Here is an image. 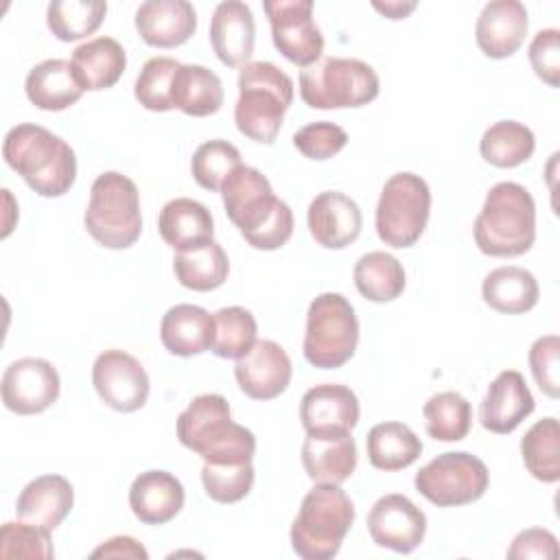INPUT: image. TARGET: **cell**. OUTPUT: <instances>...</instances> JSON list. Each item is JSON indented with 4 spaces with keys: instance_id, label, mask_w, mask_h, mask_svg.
<instances>
[{
    "instance_id": "1",
    "label": "cell",
    "mask_w": 560,
    "mask_h": 560,
    "mask_svg": "<svg viewBox=\"0 0 560 560\" xmlns=\"http://www.w3.org/2000/svg\"><path fill=\"white\" fill-rule=\"evenodd\" d=\"M228 219L243 238L262 252L282 247L293 234L291 208L273 195L269 179L252 166L241 164L221 184Z\"/></svg>"
},
{
    "instance_id": "2",
    "label": "cell",
    "mask_w": 560,
    "mask_h": 560,
    "mask_svg": "<svg viewBox=\"0 0 560 560\" xmlns=\"http://www.w3.org/2000/svg\"><path fill=\"white\" fill-rule=\"evenodd\" d=\"M2 158L42 197H61L77 179L72 147L35 122H22L7 131Z\"/></svg>"
},
{
    "instance_id": "3",
    "label": "cell",
    "mask_w": 560,
    "mask_h": 560,
    "mask_svg": "<svg viewBox=\"0 0 560 560\" xmlns=\"http://www.w3.org/2000/svg\"><path fill=\"white\" fill-rule=\"evenodd\" d=\"M177 438L210 464H245L254 459L256 438L232 420L221 394H201L177 416Z\"/></svg>"
},
{
    "instance_id": "4",
    "label": "cell",
    "mask_w": 560,
    "mask_h": 560,
    "mask_svg": "<svg viewBox=\"0 0 560 560\" xmlns=\"http://www.w3.org/2000/svg\"><path fill=\"white\" fill-rule=\"evenodd\" d=\"M475 243L486 256L512 258L532 249L536 241V203L516 182L494 184L472 225Z\"/></svg>"
},
{
    "instance_id": "5",
    "label": "cell",
    "mask_w": 560,
    "mask_h": 560,
    "mask_svg": "<svg viewBox=\"0 0 560 560\" xmlns=\"http://www.w3.org/2000/svg\"><path fill=\"white\" fill-rule=\"evenodd\" d=\"M291 103L293 81L276 63L249 61L241 68L234 122L245 138L273 144Z\"/></svg>"
},
{
    "instance_id": "6",
    "label": "cell",
    "mask_w": 560,
    "mask_h": 560,
    "mask_svg": "<svg viewBox=\"0 0 560 560\" xmlns=\"http://www.w3.org/2000/svg\"><path fill=\"white\" fill-rule=\"evenodd\" d=\"M354 523L350 497L335 483H315L291 525V547L304 560H330Z\"/></svg>"
},
{
    "instance_id": "7",
    "label": "cell",
    "mask_w": 560,
    "mask_h": 560,
    "mask_svg": "<svg viewBox=\"0 0 560 560\" xmlns=\"http://www.w3.org/2000/svg\"><path fill=\"white\" fill-rule=\"evenodd\" d=\"M83 223L98 245L107 249L131 247L142 232L136 182L118 171L101 173L90 188Z\"/></svg>"
},
{
    "instance_id": "8",
    "label": "cell",
    "mask_w": 560,
    "mask_h": 560,
    "mask_svg": "<svg viewBox=\"0 0 560 560\" xmlns=\"http://www.w3.org/2000/svg\"><path fill=\"white\" fill-rule=\"evenodd\" d=\"M374 68L352 57H324L300 72V96L313 109L361 107L378 96Z\"/></svg>"
},
{
    "instance_id": "9",
    "label": "cell",
    "mask_w": 560,
    "mask_h": 560,
    "mask_svg": "<svg viewBox=\"0 0 560 560\" xmlns=\"http://www.w3.org/2000/svg\"><path fill=\"white\" fill-rule=\"evenodd\" d=\"M359 343V319L341 293L317 295L306 313L302 352L313 368L335 370L348 363Z\"/></svg>"
},
{
    "instance_id": "10",
    "label": "cell",
    "mask_w": 560,
    "mask_h": 560,
    "mask_svg": "<svg viewBox=\"0 0 560 560\" xmlns=\"http://www.w3.org/2000/svg\"><path fill=\"white\" fill-rule=\"evenodd\" d=\"M429 212V184L416 173H396L385 182L376 203V234L389 247H411L422 236Z\"/></svg>"
},
{
    "instance_id": "11",
    "label": "cell",
    "mask_w": 560,
    "mask_h": 560,
    "mask_svg": "<svg viewBox=\"0 0 560 560\" xmlns=\"http://www.w3.org/2000/svg\"><path fill=\"white\" fill-rule=\"evenodd\" d=\"M416 490L438 508L468 505L481 499L490 483L486 464L466 451H448L433 457L416 472Z\"/></svg>"
},
{
    "instance_id": "12",
    "label": "cell",
    "mask_w": 560,
    "mask_h": 560,
    "mask_svg": "<svg viewBox=\"0 0 560 560\" xmlns=\"http://www.w3.org/2000/svg\"><path fill=\"white\" fill-rule=\"evenodd\" d=\"M262 9L271 24L273 46L282 57L300 68L319 61L324 35L313 20L311 0H267Z\"/></svg>"
},
{
    "instance_id": "13",
    "label": "cell",
    "mask_w": 560,
    "mask_h": 560,
    "mask_svg": "<svg viewBox=\"0 0 560 560\" xmlns=\"http://www.w3.org/2000/svg\"><path fill=\"white\" fill-rule=\"evenodd\" d=\"M92 385L98 398L120 413L142 409L151 387L142 363L118 348H109L96 357L92 365Z\"/></svg>"
},
{
    "instance_id": "14",
    "label": "cell",
    "mask_w": 560,
    "mask_h": 560,
    "mask_svg": "<svg viewBox=\"0 0 560 560\" xmlns=\"http://www.w3.org/2000/svg\"><path fill=\"white\" fill-rule=\"evenodd\" d=\"M61 381L55 365L39 357L13 361L2 374V402L18 416H35L59 398Z\"/></svg>"
},
{
    "instance_id": "15",
    "label": "cell",
    "mask_w": 560,
    "mask_h": 560,
    "mask_svg": "<svg viewBox=\"0 0 560 560\" xmlns=\"http://www.w3.org/2000/svg\"><path fill=\"white\" fill-rule=\"evenodd\" d=\"M368 532L378 547L411 553L424 540L427 516L405 494H385L368 514Z\"/></svg>"
},
{
    "instance_id": "16",
    "label": "cell",
    "mask_w": 560,
    "mask_h": 560,
    "mask_svg": "<svg viewBox=\"0 0 560 560\" xmlns=\"http://www.w3.org/2000/svg\"><path fill=\"white\" fill-rule=\"evenodd\" d=\"M291 359L284 348L271 339H260L252 350L236 359L234 376L241 392L254 400L278 398L291 383Z\"/></svg>"
},
{
    "instance_id": "17",
    "label": "cell",
    "mask_w": 560,
    "mask_h": 560,
    "mask_svg": "<svg viewBox=\"0 0 560 560\" xmlns=\"http://www.w3.org/2000/svg\"><path fill=\"white\" fill-rule=\"evenodd\" d=\"M529 28L527 9L518 0H492L483 4L477 24L475 39L479 50L490 59L512 57L525 42Z\"/></svg>"
},
{
    "instance_id": "18",
    "label": "cell",
    "mask_w": 560,
    "mask_h": 560,
    "mask_svg": "<svg viewBox=\"0 0 560 560\" xmlns=\"http://www.w3.org/2000/svg\"><path fill=\"white\" fill-rule=\"evenodd\" d=\"M306 221L315 243L326 249H343L352 245L363 228L361 208L339 190L319 192L308 203Z\"/></svg>"
},
{
    "instance_id": "19",
    "label": "cell",
    "mask_w": 560,
    "mask_h": 560,
    "mask_svg": "<svg viewBox=\"0 0 560 560\" xmlns=\"http://www.w3.org/2000/svg\"><path fill=\"white\" fill-rule=\"evenodd\" d=\"M302 466L313 483L341 486L357 468V444L350 431L306 433Z\"/></svg>"
},
{
    "instance_id": "20",
    "label": "cell",
    "mask_w": 560,
    "mask_h": 560,
    "mask_svg": "<svg viewBox=\"0 0 560 560\" xmlns=\"http://www.w3.org/2000/svg\"><path fill=\"white\" fill-rule=\"evenodd\" d=\"M534 411V396L516 370H503L490 385L479 407V420L486 431L512 433Z\"/></svg>"
},
{
    "instance_id": "21",
    "label": "cell",
    "mask_w": 560,
    "mask_h": 560,
    "mask_svg": "<svg viewBox=\"0 0 560 560\" xmlns=\"http://www.w3.org/2000/svg\"><path fill=\"white\" fill-rule=\"evenodd\" d=\"M256 24L252 9L241 0L219 2L210 20V44L228 68H243L254 55Z\"/></svg>"
},
{
    "instance_id": "22",
    "label": "cell",
    "mask_w": 560,
    "mask_h": 560,
    "mask_svg": "<svg viewBox=\"0 0 560 560\" xmlns=\"http://www.w3.org/2000/svg\"><path fill=\"white\" fill-rule=\"evenodd\" d=\"M136 31L144 44L175 48L197 31V11L186 0H147L136 11Z\"/></svg>"
},
{
    "instance_id": "23",
    "label": "cell",
    "mask_w": 560,
    "mask_h": 560,
    "mask_svg": "<svg viewBox=\"0 0 560 560\" xmlns=\"http://www.w3.org/2000/svg\"><path fill=\"white\" fill-rule=\"evenodd\" d=\"M300 420L306 433L352 431L359 422L357 394L339 383H322L300 400Z\"/></svg>"
},
{
    "instance_id": "24",
    "label": "cell",
    "mask_w": 560,
    "mask_h": 560,
    "mask_svg": "<svg viewBox=\"0 0 560 560\" xmlns=\"http://www.w3.org/2000/svg\"><path fill=\"white\" fill-rule=\"evenodd\" d=\"M184 486L166 470H144L129 488V508L144 525H164L184 508Z\"/></svg>"
},
{
    "instance_id": "25",
    "label": "cell",
    "mask_w": 560,
    "mask_h": 560,
    "mask_svg": "<svg viewBox=\"0 0 560 560\" xmlns=\"http://www.w3.org/2000/svg\"><path fill=\"white\" fill-rule=\"evenodd\" d=\"M74 490L61 475H42L24 486L15 503V516L20 521L39 525L48 532L57 529L72 512Z\"/></svg>"
},
{
    "instance_id": "26",
    "label": "cell",
    "mask_w": 560,
    "mask_h": 560,
    "mask_svg": "<svg viewBox=\"0 0 560 560\" xmlns=\"http://www.w3.org/2000/svg\"><path fill=\"white\" fill-rule=\"evenodd\" d=\"M162 346L175 357H192L212 350L214 317L197 304H175L160 322Z\"/></svg>"
},
{
    "instance_id": "27",
    "label": "cell",
    "mask_w": 560,
    "mask_h": 560,
    "mask_svg": "<svg viewBox=\"0 0 560 560\" xmlns=\"http://www.w3.org/2000/svg\"><path fill=\"white\" fill-rule=\"evenodd\" d=\"M158 230L166 245H171L175 252H184L212 241L214 223L203 203L190 197H175L162 206Z\"/></svg>"
},
{
    "instance_id": "28",
    "label": "cell",
    "mask_w": 560,
    "mask_h": 560,
    "mask_svg": "<svg viewBox=\"0 0 560 560\" xmlns=\"http://www.w3.org/2000/svg\"><path fill=\"white\" fill-rule=\"evenodd\" d=\"M26 98L44 112H61L74 105L85 92L66 59H46L33 66L24 81Z\"/></svg>"
},
{
    "instance_id": "29",
    "label": "cell",
    "mask_w": 560,
    "mask_h": 560,
    "mask_svg": "<svg viewBox=\"0 0 560 560\" xmlns=\"http://www.w3.org/2000/svg\"><path fill=\"white\" fill-rule=\"evenodd\" d=\"M72 70L83 90H107L127 68V52L114 37H94L72 52Z\"/></svg>"
},
{
    "instance_id": "30",
    "label": "cell",
    "mask_w": 560,
    "mask_h": 560,
    "mask_svg": "<svg viewBox=\"0 0 560 560\" xmlns=\"http://www.w3.org/2000/svg\"><path fill=\"white\" fill-rule=\"evenodd\" d=\"M481 295L492 311L505 315H521L538 304L540 289L532 271L508 265L492 269L483 278Z\"/></svg>"
},
{
    "instance_id": "31",
    "label": "cell",
    "mask_w": 560,
    "mask_h": 560,
    "mask_svg": "<svg viewBox=\"0 0 560 560\" xmlns=\"http://www.w3.org/2000/svg\"><path fill=\"white\" fill-rule=\"evenodd\" d=\"M223 105V83L206 66L182 63L173 81V107L186 116H210Z\"/></svg>"
},
{
    "instance_id": "32",
    "label": "cell",
    "mask_w": 560,
    "mask_h": 560,
    "mask_svg": "<svg viewBox=\"0 0 560 560\" xmlns=\"http://www.w3.org/2000/svg\"><path fill=\"white\" fill-rule=\"evenodd\" d=\"M365 448L374 468L394 472L411 466L420 457L422 442L402 422H378L368 431Z\"/></svg>"
},
{
    "instance_id": "33",
    "label": "cell",
    "mask_w": 560,
    "mask_h": 560,
    "mask_svg": "<svg viewBox=\"0 0 560 560\" xmlns=\"http://www.w3.org/2000/svg\"><path fill=\"white\" fill-rule=\"evenodd\" d=\"M173 271L182 287L190 291H214L230 273V260L223 247L212 238L192 249L177 252L173 258Z\"/></svg>"
},
{
    "instance_id": "34",
    "label": "cell",
    "mask_w": 560,
    "mask_h": 560,
    "mask_svg": "<svg viewBox=\"0 0 560 560\" xmlns=\"http://www.w3.org/2000/svg\"><path fill=\"white\" fill-rule=\"evenodd\" d=\"M354 287L370 302H392L405 291V269L400 260L387 252H368L354 265Z\"/></svg>"
},
{
    "instance_id": "35",
    "label": "cell",
    "mask_w": 560,
    "mask_h": 560,
    "mask_svg": "<svg viewBox=\"0 0 560 560\" xmlns=\"http://www.w3.org/2000/svg\"><path fill=\"white\" fill-rule=\"evenodd\" d=\"M536 149L532 129L516 120H499L490 125L479 142L481 158L497 168H514L525 164Z\"/></svg>"
},
{
    "instance_id": "36",
    "label": "cell",
    "mask_w": 560,
    "mask_h": 560,
    "mask_svg": "<svg viewBox=\"0 0 560 560\" xmlns=\"http://www.w3.org/2000/svg\"><path fill=\"white\" fill-rule=\"evenodd\" d=\"M521 455L527 472L542 481L560 479V427L556 418H542L521 440Z\"/></svg>"
},
{
    "instance_id": "37",
    "label": "cell",
    "mask_w": 560,
    "mask_h": 560,
    "mask_svg": "<svg viewBox=\"0 0 560 560\" xmlns=\"http://www.w3.org/2000/svg\"><path fill=\"white\" fill-rule=\"evenodd\" d=\"M107 13L101 0H55L46 9V24L61 42H77L92 35Z\"/></svg>"
},
{
    "instance_id": "38",
    "label": "cell",
    "mask_w": 560,
    "mask_h": 560,
    "mask_svg": "<svg viewBox=\"0 0 560 560\" xmlns=\"http://www.w3.org/2000/svg\"><path fill=\"white\" fill-rule=\"evenodd\" d=\"M427 433L438 442H459L468 435L472 422L470 402L457 392H440L422 407Z\"/></svg>"
},
{
    "instance_id": "39",
    "label": "cell",
    "mask_w": 560,
    "mask_h": 560,
    "mask_svg": "<svg viewBox=\"0 0 560 560\" xmlns=\"http://www.w3.org/2000/svg\"><path fill=\"white\" fill-rule=\"evenodd\" d=\"M212 352L221 359H241L256 343V319L243 306H225L214 315Z\"/></svg>"
},
{
    "instance_id": "40",
    "label": "cell",
    "mask_w": 560,
    "mask_h": 560,
    "mask_svg": "<svg viewBox=\"0 0 560 560\" xmlns=\"http://www.w3.org/2000/svg\"><path fill=\"white\" fill-rule=\"evenodd\" d=\"M179 61L173 57H151L144 61L133 94L136 101L149 112H168L173 107V81L179 70Z\"/></svg>"
},
{
    "instance_id": "41",
    "label": "cell",
    "mask_w": 560,
    "mask_h": 560,
    "mask_svg": "<svg viewBox=\"0 0 560 560\" xmlns=\"http://www.w3.org/2000/svg\"><path fill=\"white\" fill-rule=\"evenodd\" d=\"M241 164L243 162L238 149L232 142L217 138L197 147L190 160V171L201 188L217 192L221 190V184L228 179V175Z\"/></svg>"
},
{
    "instance_id": "42",
    "label": "cell",
    "mask_w": 560,
    "mask_h": 560,
    "mask_svg": "<svg viewBox=\"0 0 560 560\" xmlns=\"http://www.w3.org/2000/svg\"><path fill=\"white\" fill-rule=\"evenodd\" d=\"M206 494L217 503H236L245 499L254 486V466L247 464H208L201 468Z\"/></svg>"
},
{
    "instance_id": "43",
    "label": "cell",
    "mask_w": 560,
    "mask_h": 560,
    "mask_svg": "<svg viewBox=\"0 0 560 560\" xmlns=\"http://www.w3.org/2000/svg\"><path fill=\"white\" fill-rule=\"evenodd\" d=\"M0 556L2 558H31V560H50L55 556L50 532L26 523L9 521L0 529Z\"/></svg>"
},
{
    "instance_id": "44",
    "label": "cell",
    "mask_w": 560,
    "mask_h": 560,
    "mask_svg": "<svg viewBox=\"0 0 560 560\" xmlns=\"http://www.w3.org/2000/svg\"><path fill=\"white\" fill-rule=\"evenodd\" d=\"M348 142V133L328 120L308 122L293 133L295 149L308 160H328L337 155Z\"/></svg>"
},
{
    "instance_id": "45",
    "label": "cell",
    "mask_w": 560,
    "mask_h": 560,
    "mask_svg": "<svg viewBox=\"0 0 560 560\" xmlns=\"http://www.w3.org/2000/svg\"><path fill=\"white\" fill-rule=\"evenodd\" d=\"M560 339L558 335L538 337L529 348V370L542 394L560 396Z\"/></svg>"
},
{
    "instance_id": "46",
    "label": "cell",
    "mask_w": 560,
    "mask_h": 560,
    "mask_svg": "<svg viewBox=\"0 0 560 560\" xmlns=\"http://www.w3.org/2000/svg\"><path fill=\"white\" fill-rule=\"evenodd\" d=\"M529 63L540 81L549 88L560 85V31L545 28L538 31L529 44Z\"/></svg>"
},
{
    "instance_id": "47",
    "label": "cell",
    "mask_w": 560,
    "mask_h": 560,
    "mask_svg": "<svg viewBox=\"0 0 560 560\" xmlns=\"http://www.w3.org/2000/svg\"><path fill=\"white\" fill-rule=\"evenodd\" d=\"M558 556V538L542 527H529L514 536L508 558L510 560H527V558H556Z\"/></svg>"
},
{
    "instance_id": "48",
    "label": "cell",
    "mask_w": 560,
    "mask_h": 560,
    "mask_svg": "<svg viewBox=\"0 0 560 560\" xmlns=\"http://www.w3.org/2000/svg\"><path fill=\"white\" fill-rule=\"evenodd\" d=\"M92 558H136L147 560V549L131 536H112L92 551Z\"/></svg>"
},
{
    "instance_id": "49",
    "label": "cell",
    "mask_w": 560,
    "mask_h": 560,
    "mask_svg": "<svg viewBox=\"0 0 560 560\" xmlns=\"http://www.w3.org/2000/svg\"><path fill=\"white\" fill-rule=\"evenodd\" d=\"M372 7L376 11H381L385 18L389 20H402L407 18L413 9H416V2H400V0H389V2H372Z\"/></svg>"
}]
</instances>
